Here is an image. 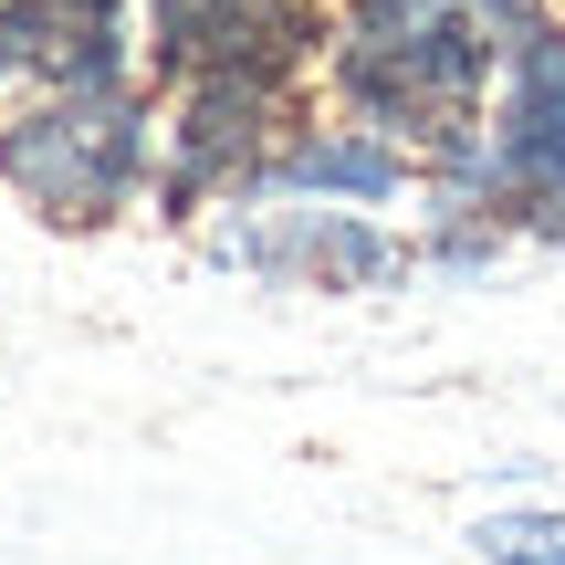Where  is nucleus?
Masks as SVG:
<instances>
[{"label":"nucleus","mask_w":565,"mask_h":565,"mask_svg":"<svg viewBox=\"0 0 565 565\" xmlns=\"http://www.w3.org/2000/svg\"><path fill=\"white\" fill-rule=\"evenodd\" d=\"M324 42V0H137V53L147 84L231 74V63H273L303 74Z\"/></svg>","instance_id":"6"},{"label":"nucleus","mask_w":565,"mask_h":565,"mask_svg":"<svg viewBox=\"0 0 565 565\" xmlns=\"http://www.w3.org/2000/svg\"><path fill=\"white\" fill-rule=\"evenodd\" d=\"M294 126V74L231 63V74L158 84V210H221L263 179L273 137Z\"/></svg>","instance_id":"4"},{"label":"nucleus","mask_w":565,"mask_h":565,"mask_svg":"<svg viewBox=\"0 0 565 565\" xmlns=\"http://www.w3.org/2000/svg\"><path fill=\"white\" fill-rule=\"evenodd\" d=\"M210 252L294 294H398L419 273V242L387 231V210H324V200H231Z\"/></svg>","instance_id":"5"},{"label":"nucleus","mask_w":565,"mask_h":565,"mask_svg":"<svg viewBox=\"0 0 565 565\" xmlns=\"http://www.w3.org/2000/svg\"><path fill=\"white\" fill-rule=\"evenodd\" d=\"M534 11L545 0H324V42H315L324 105L450 168Z\"/></svg>","instance_id":"1"},{"label":"nucleus","mask_w":565,"mask_h":565,"mask_svg":"<svg viewBox=\"0 0 565 565\" xmlns=\"http://www.w3.org/2000/svg\"><path fill=\"white\" fill-rule=\"evenodd\" d=\"M471 555L482 565H565V503H492V513H471Z\"/></svg>","instance_id":"8"},{"label":"nucleus","mask_w":565,"mask_h":565,"mask_svg":"<svg viewBox=\"0 0 565 565\" xmlns=\"http://www.w3.org/2000/svg\"><path fill=\"white\" fill-rule=\"evenodd\" d=\"M429 200L471 210L492 231H555L565 242V21L534 11L524 42L492 74V105L450 168H429Z\"/></svg>","instance_id":"3"},{"label":"nucleus","mask_w":565,"mask_h":565,"mask_svg":"<svg viewBox=\"0 0 565 565\" xmlns=\"http://www.w3.org/2000/svg\"><path fill=\"white\" fill-rule=\"evenodd\" d=\"M242 200H324V210H398V200H429V158L398 137H377L366 116L324 105V116H294L273 137L263 179ZM231 210V200H221Z\"/></svg>","instance_id":"7"},{"label":"nucleus","mask_w":565,"mask_h":565,"mask_svg":"<svg viewBox=\"0 0 565 565\" xmlns=\"http://www.w3.org/2000/svg\"><path fill=\"white\" fill-rule=\"evenodd\" d=\"M0 189L53 231H116L158 200V84H21L0 105Z\"/></svg>","instance_id":"2"}]
</instances>
